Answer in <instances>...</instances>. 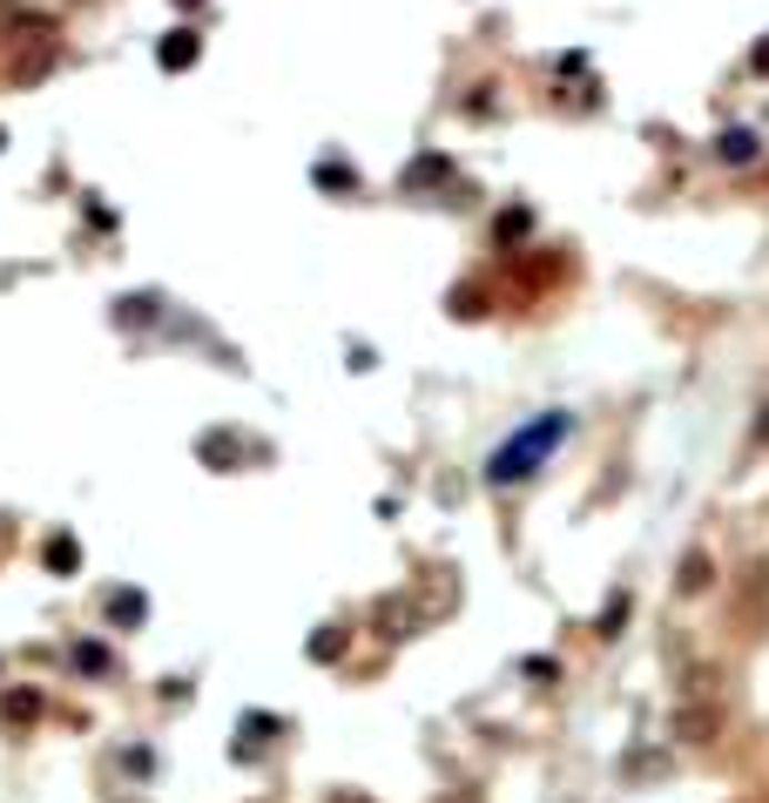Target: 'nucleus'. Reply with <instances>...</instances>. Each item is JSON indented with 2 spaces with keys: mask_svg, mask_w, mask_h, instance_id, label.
Returning a JSON list of instances; mask_svg holds the SVG:
<instances>
[{
  "mask_svg": "<svg viewBox=\"0 0 769 803\" xmlns=\"http://www.w3.org/2000/svg\"><path fill=\"white\" fill-rule=\"evenodd\" d=\"M560 432H567V419H560V412H554V419H540V425H534L527 439H513V445H506V453L493 460V480H513V473H527V466H534V460L547 453V445H554Z\"/></svg>",
  "mask_w": 769,
  "mask_h": 803,
  "instance_id": "1",
  "label": "nucleus"
},
{
  "mask_svg": "<svg viewBox=\"0 0 769 803\" xmlns=\"http://www.w3.org/2000/svg\"><path fill=\"white\" fill-rule=\"evenodd\" d=\"M203 54V41H196V28H169V41H162V68L176 74V68H190Z\"/></svg>",
  "mask_w": 769,
  "mask_h": 803,
  "instance_id": "2",
  "label": "nucleus"
},
{
  "mask_svg": "<svg viewBox=\"0 0 769 803\" xmlns=\"http://www.w3.org/2000/svg\"><path fill=\"white\" fill-rule=\"evenodd\" d=\"M722 155H729V162H749V155H756V135H749V129L722 135Z\"/></svg>",
  "mask_w": 769,
  "mask_h": 803,
  "instance_id": "3",
  "label": "nucleus"
},
{
  "mask_svg": "<svg viewBox=\"0 0 769 803\" xmlns=\"http://www.w3.org/2000/svg\"><path fill=\"white\" fill-rule=\"evenodd\" d=\"M749 68H756V74H769V41H762V48L749 54Z\"/></svg>",
  "mask_w": 769,
  "mask_h": 803,
  "instance_id": "4",
  "label": "nucleus"
},
{
  "mask_svg": "<svg viewBox=\"0 0 769 803\" xmlns=\"http://www.w3.org/2000/svg\"><path fill=\"white\" fill-rule=\"evenodd\" d=\"M183 8H196V0H183Z\"/></svg>",
  "mask_w": 769,
  "mask_h": 803,
  "instance_id": "5",
  "label": "nucleus"
}]
</instances>
